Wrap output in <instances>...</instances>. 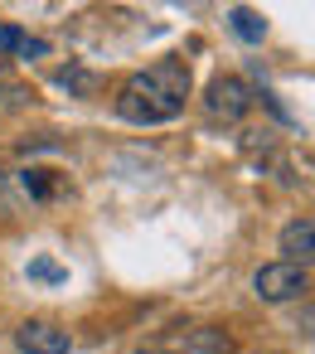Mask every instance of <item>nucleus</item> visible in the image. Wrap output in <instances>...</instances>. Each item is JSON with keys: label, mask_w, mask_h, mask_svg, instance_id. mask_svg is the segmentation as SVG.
<instances>
[{"label": "nucleus", "mask_w": 315, "mask_h": 354, "mask_svg": "<svg viewBox=\"0 0 315 354\" xmlns=\"http://www.w3.org/2000/svg\"><path fill=\"white\" fill-rule=\"evenodd\" d=\"M184 97H189V64L160 59L122 83L117 117L131 127H160V122H175L184 112Z\"/></svg>", "instance_id": "1"}, {"label": "nucleus", "mask_w": 315, "mask_h": 354, "mask_svg": "<svg viewBox=\"0 0 315 354\" xmlns=\"http://www.w3.org/2000/svg\"><path fill=\"white\" fill-rule=\"evenodd\" d=\"M252 291H257L262 301H271V306L300 301V291H310V272H305V267H291V262H267V267H257Z\"/></svg>", "instance_id": "2"}, {"label": "nucleus", "mask_w": 315, "mask_h": 354, "mask_svg": "<svg viewBox=\"0 0 315 354\" xmlns=\"http://www.w3.org/2000/svg\"><path fill=\"white\" fill-rule=\"evenodd\" d=\"M252 107V88L242 78H213L209 93H204V112L213 122H242Z\"/></svg>", "instance_id": "3"}, {"label": "nucleus", "mask_w": 315, "mask_h": 354, "mask_svg": "<svg viewBox=\"0 0 315 354\" xmlns=\"http://www.w3.org/2000/svg\"><path fill=\"white\" fill-rule=\"evenodd\" d=\"M15 344L25 354H68L73 349V335L64 325H54V320H25L15 330Z\"/></svg>", "instance_id": "4"}, {"label": "nucleus", "mask_w": 315, "mask_h": 354, "mask_svg": "<svg viewBox=\"0 0 315 354\" xmlns=\"http://www.w3.org/2000/svg\"><path fill=\"white\" fill-rule=\"evenodd\" d=\"M276 243H281V252H286V262H291V267L315 262V223H286Z\"/></svg>", "instance_id": "5"}, {"label": "nucleus", "mask_w": 315, "mask_h": 354, "mask_svg": "<svg viewBox=\"0 0 315 354\" xmlns=\"http://www.w3.org/2000/svg\"><path fill=\"white\" fill-rule=\"evenodd\" d=\"M228 25H233V35L247 39V44H262V39H267V20H262L252 6H233V10H228Z\"/></svg>", "instance_id": "6"}, {"label": "nucleus", "mask_w": 315, "mask_h": 354, "mask_svg": "<svg viewBox=\"0 0 315 354\" xmlns=\"http://www.w3.org/2000/svg\"><path fill=\"white\" fill-rule=\"evenodd\" d=\"M184 349L189 354H233V339L223 330H213V325H199V330H189Z\"/></svg>", "instance_id": "7"}, {"label": "nucleus", "mask_w": 315, "mask_h": 354, "mask_svg": "<svg viewBox=\"0 0 315 354\" xmlns=\"http://www.w3.org/2000/svg\"><path fill=\"white\" fill-rule=\"evenodd\" d=\"M49 175H54V170H35V165H30V170L20 175V185H25V194H35V199H49V194H54V185H49Z\"/></svg>", "instance_id": "8"}, {"label": "nucleus", "mask_w": 315, "mask_h": 354, "mask_svg": "<svg viewBox=\"0 0 315 354\" xmlns=\"http://www.w3.org/2000/svg\"><path fill=\"white\" fill-rule=\"evenodd\" d=\"M25 44H30V35H25V30L0 25V49H6V54H25Z\"/></svg>", "instance_id": "9"}, {"label": "nucleus", "mask_w": 315, "mask_h": 354, "mask_svg": "<svg viewBox=\"0 0 315 354\" xmlns=\"http://www.w3.org/2000/svg\"><path fill=\"white\" fill-rule=\"evenodd\" d=\"M59 83H64V88H73V93H88V88H93V78H88L83 68H64V73H59Z\"/></svg>", "instance_id": "10"}, {"label": "nucleus", "mask_w": 315, "mask_h": 354, "mask_svg": "<svg viewBox=\"0 0 315 354\" xmlns=\"http://www.w3.org/2000/svg\"><path fill=\"white\" fill-rule=\"evenodd\" d=\"M296 330L315 339V301H310V306H300V315H296Z\"/></svg>", "instance_id": "11"}, {"label": "nucleus", "mask_w": 315, "mask_h": 354, "mask_svg": "<svg viewBox=\"0 0 315 354\" xmlns=\"http://www.w3.org/2000/svg\"><path fill=\"white\" fill-rule=\"evenodd\" d=\"M30 272H35V277H49V281H59V267H54V262H35Z\"/></svg>", "instance_id": "12"}, {"label": "nucleus", "mask_w": 315, "mask_h": 354, "mask_svg": "<svg viewBox=\"0 0 315 354\" xmlns=\"http://www.w3.org/2000/svg\"><path fill=\"white\" fill-rule=\"evenodd\" d=\"M136 354H175V349H136Z\"/></svg>", "instance_id": "13"}, {"label": "nucleus", "mask_w": 315, "mask_h": 354, "mask_svg": "<svg viewBox=\"0 0 315 354\" xmlns=\"http://www.w3.org/2000/svg\"><path fill=\"white\" fill-rule=\"evenodd\" d=\"M0 199H6V175H0Z\"/></svg>", "instance_id": "14"}]
</instances>
